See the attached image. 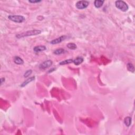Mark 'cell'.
<instances>
[{"instance_id":"6da1fadb","label":"cell","mask_w":135,"mask_h":135,"mask_svg":"<svg viewBox=\"0 0 135 135\" xmlns=\"http://www.w3.org/2000/svg\"><path fill=\"white\" fill-rule=\"evenodd\" d=\"M41 33V31L40 30H32L27 31L22 33L18 34V35H16V37L18 39H21V38L27 37H31V36L37 35H39Z\"/></svg>"},{"instance_id":"7a4b0ae2","label":"cell","mask_w":135,"mask_h":135,"mask_svg":"<svg viewBox=\"0 0 135 135\" xmlns=\"http://www.w3.org/2000/svg\"><path fill=\"white\" fill-rule=\"evenodd\" d=\"M116 8L122 12H126L128 10L129 6L125 2L123 1H116L115 2Z\"/></svg>"},{"instance_id":"3957f363","label":"cell","mask_w":135,"mask_h":135,"mask_svg":"<svg viewBox=\"0 0 135 135\" xmlns=\"http://www.w3.org/2000/svg\"><path fill=\"white\" fill-rule=\"evenodd\" d=\"M8 19L10 20L13 21V22L21 23L25 20V18L22 15H13L8 16Z\"/></svg>"},{"instance_id":"277c9868","label":"cell","mask_w":135,"mask_h":135,"mask_svg":"<svg viewBox=\"0 0 135 135\" xmlns=\"http://www.w3.org/2000/svg\"><path fill=\"white\" fill-rule=\"evenodd\" d=\"M89 5V2L87 1H79L75 4V6L78 9H85Z\"/></svg>"},{"instance_id":"5b68a950","label":"cell","mask_w":135,"mask_h":135,"mask_svg":"<svg viewBox=\"0 0 135 135\" xmlns=\"http://www.w3.org/2000/svg\"><path fill=\"white\" fill-rule=\"evenodd\" d=\"M52 63L53 62L51 60H46L44 61L43 62H42L41 64L39 65V68L41 70H45L51 66L52 65Z\"/></svg>"},{"instance_id":"8992f818","label":"cell","mask_w":135,"mask_h":135,"mask_svg":"<svg viewBox=\"0 0 135 135\" xmlns=\"http://www.w3.org/2000/svg\"><path fill=\"white\" fill-rule=\"evenodd\" d=\"M67 38V36L65 35H62V36H61L59 38H56V39H54L52 40L50 42V43L51 44H59L61 43V42H62L63 41H64V40L66 39Z\"/></svg>"},{"instance_id":"52a82bcc","label":"cell","mask_w":135,"mask_h":135,"mask_svg":"<svg viewBox=\"0 0 135 135\" xmlns=\"http://www.w3.org/2000/svg\"><path fill=\"white\" fill-rule=\"evenodd\" d=\"M46 50V48L44 45H38L36 46L33 48L34 52L36 53L41 52L42 51H44Z\"/></svg>"},{"instance_id":"ba28073f","label":"cell","mask_w":135,"mask_h":135,"mask_svg":"<svg viewBox=\"0 0 135 135\" xmlns=\"http://www.w3.org/2000/svg\"><path fill=\"white\" fill-rule=\"evenodd\" d=\"M35 77H32L28 78V79L25 80V81H24L22 84H21L20 86L21 87H24V86H26L27 84H29V83H30V82L33 81L34 80H35Z\"/></svg>"},{"instance_id":"9c48e42d","label":"cell","mask_w":135,"mask_h":135,"mask_svg":"<svg viewBox=\"0 0 135 135\" xmlns=\"http://www.w3.org/2000/svg\"><path fill=\"white\" fill-rule=\"evenodd\" d=\"M14 62L16 64L22 65L24 64V61L20 56H16L14 58Z\"/></svg>"},{"instance_id":"30bf717a","label":"cell","mask_w":135,"mask_h":135,"mask_svg":"<svg viewBox=\"0 0 135 135\" xmlns=\"http://www.w3.org/2000/svg\"><path fill=\"white\" fill-rule=\"evenodd\" d=\"M83 58L81 56H78L75 59H74L73 61V63L76 65H80V64L83 62Z\"/></svg>"},{"instance_id":"8fae6325","label":"cell","mask_w":135,"mask_h":135,"mask_svg":"<svg viewBox=\"0 0 135 135\" xmlns=\"http://www.w3.org/2000/svg\"><path fill=\"white\" fill-rule=\"evenodd\" d=\"M104 1H101V0H96L94 2V6L96 8H100L102 6Z\"/></svg>"},{"instance_id":"7c38bea8","label":"cell","mask_w":135,"mask_h":135,"mask_svg":"<svg viewBox=\"0 0 135 135\" xmlns=\"http://www.w3.org/2000/svg\"><path fill=\"white\" fill-rule=\"evenodd\" d=\"M124 123L127 127H129L131 124V118L130 117H127L124 118Z\"/></svg>"},{"instance_id":"4fadbf2b","label":"cell","mask_w":135,"mask_h":135,"mask_svg":"<svg viewBox=\"0 0 135 135\" xmlns=\"http://www.w3.org/2000/svg\"><path fill=\"white\" fill-rule=\"evenodd\" d=\"M73 59H67V60L63 61H62V62H61L59 63V64L61 65H62L70 64V63H73Z\"/></svg>"},{"instance_id":"5bb4252c","label":"cell","mask_w":135,"mask_h":135,"mask_svg":"<svg viewBox=\"0 0 135 135\" xmlns=\"http://www.w3.org/2000/svg\"><path fill=\"white\" fill-rule=\"evenodd\" d=\"M65 51L64 49H62V48H60V49H58L54 50L53 52V53L56 55H60V54L64 53H65Z\"/></svg>"},{"instance_id":"9a60e30c","label":"cell","mask_w":135,"mask_h":135,"mask_svg":"<svg viewBox=\"0 0 135 135\" xmlns=\"http://www.w3.org/2000/svg\"><path fill=\"white\" fill-rule=\"evenodd\" d=\"M127 69L128 71L131 72H134L135 71L134 66L132 63H131L130 62L128 63L127 64Z\"/></svg>"},{"instance_id":"2e32d148","label":"cell","mask_w":135,"mask_h":135,"mask_svg":"<svg viewBox=\"0 0 135 135\" xmlns=\"http://www.w3.org/2000/svg\"><path fill=\"white\" fill-rule=\"evenodd\" d=\"M68 48L70 50H75L77 49V45L73 43H70L67 45Z\"/></svg>"},{"instance_id":"e0dca14e","label":"cell","mask_w":135,"mask_h":135,"mask_svg":"<svg viewBox=\"0 0 135 135\" xmlns=\"http://www.w3.org/2000/svg\"><path fill=\"white\" fill-rule=\"evenodd\" d=\"M32 73V70H27L25 72L24 75V78L28 77L29 76H30L31 75Z\"/></svg>"},{"instance_id":"ac0fdd59","label":"cell","mask_w":135,"mask_h":135,"mask_svg":"<svg viewBox=\"0 0 135 135\" xmlns=\"http://www.w3.org/2000/svg\"><path fill=\"white\" fill-rule=\"evenodd\" d=\"M30 3H39V2H41V1H38V0H37V1H32V0H30L29 1Z\"/></svg>"},{"instance_id":"d6986e66","label":"cell","mask_w":135,"mask_h":135,"mask_svg":"<svg viewBox=\"0 0 135 135\" xmlns=\"http://www.w3.org/2000/svg\"><path fill=\"white\" fill-rule=\"evenodd\" d=\"M3 82H5V78H2L1 79V84H3Z\"/></svg>"}]
</instances>
